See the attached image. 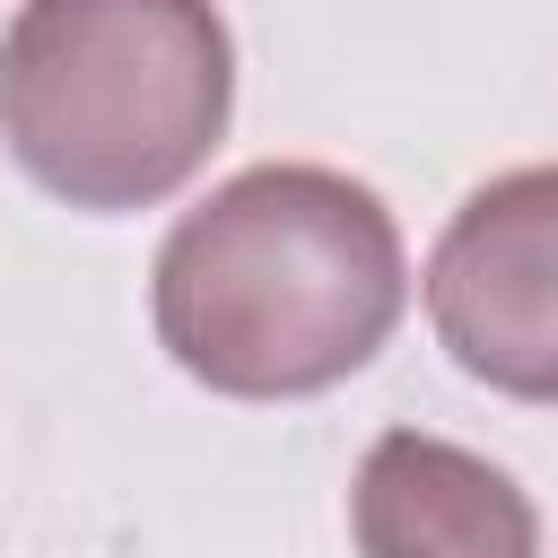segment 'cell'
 Wrapping results in <instances>:
<instances>
[{
    "label": "cell",
    "mask_w": 558,
    "mask_h": 558,
    "mask_svg": "<svg viewBox=\"0 0 558 558\" xmlns=\"http://www.w3.org/2000/svg\"><path fill=\"white\" fill-rule=\"evenodd\" d=\"M410 305L392 209L305 157H270L192 201L148 270L157 349L227 401H314L349 384Z\"/></svg>",
    "instance_id": "cell-1"
},
{
    "label": "cell",
    "mask_w": 558,
    "mask_h": 558,
    "mask_svg": "<svg viewBox=\"0 0 558 558\" xmlns=\"http://www.w3.org/2000/svg\"><path fill=\"white\" fill-rule=\"evenodd\" d=\"M235 113L218 0H17L0 35V140L35 192L87 218L174 201Z\"/></svg>",
    "instance_id": "cell-2"
},
{
    "label": "cell",
    "mask_w": 558,
    "mask_h": 558,
    "mask_svg": "<svg viewBox=\"0 0 558 558\" xmlns=\"http://www.w3.org/2000/svg\"><path fill=\"white\" fill-rule=\"evenodd\" d=\"M418 296L471 384L558 410V166H514L462 192Z\"/></svg>",
    "instance_id": "cell-3"
},
{
    "label": "cell",
    "mask_w": 558,
    "mask_h": 558,
    "mask_svg": "<svg viewBox=\"0 0 558 558\" xmlns=\"http://www.w3.org/2000/svg\"><path fill=\"white\" fill-rule=\"evenodd\" d=\"M357 558H541L532 497L471 445L384 427L349 488Z\"/></svg>",
    "instance_id": "cell-4"
}]
</instances>
